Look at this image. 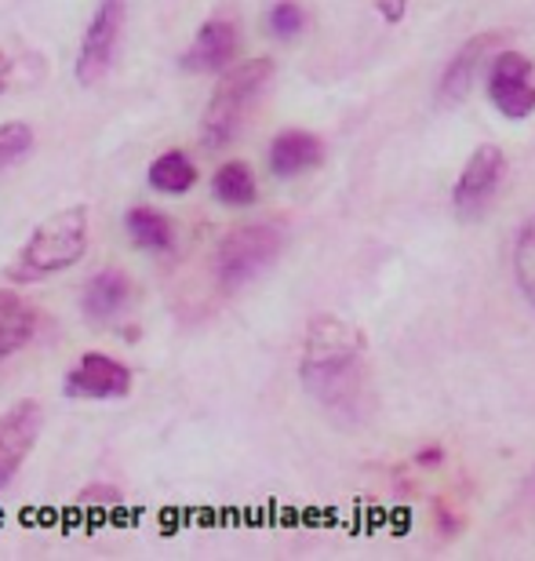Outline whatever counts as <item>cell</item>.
Listing matches in <instances>:
<instances>
[{
    "mask_svg": "<svg viewBox=\"0 0 535 561\" xmlns=\"http://www.w3.org/2000/svg\"><path fill=\"white\" fill-rule=\"evenodd\" d=\"M274 77V62L270 59H252L241 66H230L226 73L219 77L216 92H211V103L205 110V146L208 150H222L237 139V131L248 121L252 106L259 103L263 88L270 84Z\"/></svg>",
    "mask_w": 535,
    "mask_h": 561,
    "instance_id": "obj_3",
    "label": "cell"
},
{
    "mask_svg": "<svg viewBox=\"0 0 535 561\" xmlns=\"http://www.w3.org/2000/svg\"><path fill=\"white\" fill-rule=\"evenodd\" d=\"M488 95H492L496 110L510 121L528 117L535 110V81L532 62L517 51H503L488 70Z\"/></svg>",
    "mask_w": 535,
    "mask_h": 561,
    "instance_id": "obj_7",
    "label": "cell"
},
{
    "mask_svg": "<svg viewBox=\"0 0 535 561\" xmlns=\"http://www.w3.org/2000/svg\"><path fill=\"white\" fill-rule=\"evenodd\" d=\"M237 22L230 15H211L205 26L197 30L194 44L183 51V66L186 73H222L226 66L233 62V55H237Z\"/></svg>",
    "mask_w": 535,
    "mask_h": 561,
    "instance_id": "obj_10",
    "label": "cell"
},
{
    "mask_svg": "<svg viewBox=\"0 0 535 561\" xmlns=\"http://www.w3.org/2000/svg\"><path fill=\"white\" fill-rule=\"evenodd\" d=\"M8 77H11V62L4 59V51H0V95H4V88H8Z\"/></svg>",
    "mask_w": 535,
    "mask_h": 561,
    "instance_id": "obj_23",
    "label": "cell"
},
{
    "mask_svg": "<svg viewBox=\"0 0 535 561\" xmlns=\"http://www.w3.org/2000/svg\"><path fill=\"white\" fill-rule=\"evenodd\" d=\"M44 426V409L37 401H19L0 416V489L11 485V478L19 474V467L26 463L33 445L40 437Z\"/></svg>",
    "mask_w": 535,
    "mask_h": 561,
    "instance_id": "obj_6",
    "label": "cell"
},
{
    "mask_svg": "<svg viewBox=\"0 0 535 561\" xmlns=\"http://www.w3.org/2000/svg\"><path fill=\"white\" fill-rule=\"evenodd\" d=\"M147 179L158 194H186V190H194V183H197V164L189 161V153L168 150L150 164Z\"/></svg>",
    "mask_w": 535,
    "mask_h": 561,
    "instance_id": "obj_16",
    "label": "cell"
},
{
    "mask_svg": "<svg viewBox=\"0 0 535 561\" xmlns=\"http://www.w3.org/2000/svg\"><path fill=\"white\" fill-rule=\"evenodd\" d=\"M284 249V233L274 222H252V227L230 230L216 249V277L219 288L237 291L248 285L252 277H259Z\"/></svg>",
    "mask_w": 535,
    "mask_h": 561,
    "instance_id": "obj_4",
    "label": "cell"
},
{
    "mask_svg": "<svg viewBox=\"0 0 535 561\" xmlns=\"http://www.w3.org/2000/svg\"><path fill=\"white\" fill-rule=\"evenodd\" d=\"M125 227H128V238L136 241L139 249L158 252V255L175 249V227L161 216V211H153V208H131L128 216H125Z\"/></svg>",
    "mask_w": 535,
    "mask_h": 561,
    "instance_id": "obj_15",
    "label": "cell"
},
{
    "mask_svg": "<svg viewBox=\"0 0 535 561\" xmlns=\"http://www.w3.org/2000/svg\"><path fill=\"white\" fill-rule=\"evenodd\" d=\"M128 390H131V368L114 362V357L103 351L81 354V362L66 376V394L70 398L109 401V398H125Z\"/></svg>",
    "mask_w": 535,
    "mask_h": 561,
    "instance_id": "obj_8",
    "label": "cell"
},
{
    "mask_svg": "<svg viewBox=\"0 0 535 561\" xmlns=\"http://www.w3.org/2000/svg\"><path fill=\"white\" fill-rule=\"evenodd\" d=\"M299 376L310 398L336 420L361 423L372 409V368L364 335L336 313H317L306 329Z\"/></svg>",
    "mask_w": 535,
    "mask_h": 561,
    "instance_id": "obj_1",
    "label": "cell"
},
{
    "mask_svg": "<svg viewBox=\"0 0 535 561\" xmlns=\"http://www.w3.org/2000/svg\"><path fill=\"white\" fill-rule=\"evenodd\" d=\"M514 274H517V285L525 291V299L535 307V219H528L525 227L517 233V244H514Z\"/></svg>",
    "mask_w": 535,
    "mask_h": 561,
    "instance_id": "obj_18",
    "label": "cell"
},
{
    "mask_svg": "<svg viewBox=\"0 0 535 561\" xmlns=\"http://www.w3.org/2000/svg\"><path fill=\"white\" fill-rule=\"evenodd\" d=\"M37 332V310L19 291L0 288V362L22 351Z\"/></svg>",
    "mask_w": 535,
    "mask_h": 561,
    "instance_id": "obj_12",
    "label": "cell"
},
{
    "mask_svg": "<svg viewBox=\"0 0 535 561\" xmlns=\"http://www.w3.org/2000/svg\"><path fill=\"white\" fill-rule=\"evenodd\" d=\"M317 164H321V139H314L310 131H281L270 146V168L277 179L303 175Z\"/></svg>",
    "mask_w": 535,
    "mask_h": 561,
    "instance_id": "obj_13",
    "label": "cell"
},
{
    "mask_svg": "<svg viewBox=\"0 0 535 561\" xmlns=\"http://www.w3.org/2000/svg\"><path fill=\"white\" fill-rule=\"evenodd\" d=\"M492 44H496V33H485V37L466 41L463 48H460V55H455V59L444 66L441 95L449 99V103H460V99L474 88V77H477V70H481V62H485V55H488Z\"/></svg>",
    "mask_w": 535,
    "mask_h": 561,
    "instance_id": "obj_14",
    "label": "cell"
},
{
    "mask_svg": "<svg viewBox=\"0 0 535 561\" xmlns=\"http://www.w3.org/2000/svg\"><path fill=\"white\" fill-rule=\"evenodd\" d=\"M503 172H507V161L496 146H481L470 161H466L460 183H455V211L466 219L481 216L488 208V201L496 197L499 183H503Z\"/></svg>",
    "mask_w": 535,
    "mask_h": 561,
    "instance_id": "obj_9",
    "label": "cell"
},
{
    "mask_svg": "<svg viewBox=\"0 0 535 561\" xmlns=\"http://www.w3.org/2000/svg\"><path fill=\"white\" fill-rule=\"evenodd\" d=\"M266 26H270L274 37H299V30L306 26V15L303 8L292 4V0H281V4L270 8V15H266Z\"/></svg>",
    "mask_w": 535,
    "mask_h": 561,
    "instance_id": "obj_20",
    "label": "cell"
},
{
    "mask_svg": "<svg viewBox=\"0 0 535 561\" xmlns=\"http://www.w3.org/2000/svg\"><path fill=\"white\" fill-rule=\"evenodd\" d=\"M128 299H131V277L125 271H117V266H109V271H98L84 285L81 307L92 321H114L128 307Z\"/></svg>",
    "mask_w": 535,
    "mask_h": 561,
    "instance_id": "obj_11",
    "label": "cell"
},
{
    "mask_svg": "<svg viewBox=\"0 0 535 561\" xmlns=\"http://www.w3.org/2000/svg\"><path fill=\"white\" fill-rule=\"evenodd\" d=\"M400 11H405V0H383V15L386 19H400Z\"/></svg>",
    "mask_w": 535,
    "mask_h": 561,
    "instance_id": "obj_22",
    "label": "cell"
},
{
    "mask_svg": "<svg viewBox=\"0 0 535 561\" xmlns=\"http://www.w3.org/2000/svg\"><path fill=\"white\" fill-rule=\"evenodd\" d=\"M88 252V208L73 205L55 211L30 233V241L22 244V252L11 260L8 277L11 280H44L51 274L70 271L73 263H81Z\"/></svg>",
    "mask_w": 535,
    "mask_h": 561,
    "instance_id": "obj_2",
    "label": "cell"
},
{
    "mask_svg": "<svg viewBox=\"0 0 535 561\" xmlns=\"http://www.w3.org/2000/svg\"><path fill=\"white\" fill-rule=\"evenodd\" d=\"M33 150V128L26 121H4L0 125V172L15 168Z\"/></svg>",
    "mask_w": 535,
    "mask_h": 561,
    "instance_id": "obj_19",
    "label": "cell"
},
{
    "mask_svg": "<svg viewBox=\"0 0 535 561\" xmlns=\"http://www.w3.org/2000/svg\"><path fill=\"white\" fill-rule=\"evenodd\" d=\"M211 194L230 208H248V205H255V197H259V186H255V175L248 164L226 161L216 172V179H211Z\"/></svg>",
    "mask_w": 535,
    "mask_h": 561,
    "instance_id": "obj_17",
    "label": "cell"
},
{
    "mask_svg": "<svg viewBox=\"0 0 535 561\" xmlns=\"http://www.w3.org/2000/svg\"><path fill=\"white\" fill-rule=\"evenodd\" d=\"M120 492L117 489H109V485H92V489H84L81 496H77V511H84V514H95V518H106L109 511H117L120 507Z\"/></svg>",
    "mask_w": 535,
    "mask_h": 561,
    "instance_id": "obj_21",
    "label": "cell"
},
{
    "mask_svg": "<svg viewBox=\"0 0 535 561\" xmlns=\"http://www.w3.org/2000/svg\"><path fill=\"white\" fill-rule=\"evenodd\" d=\"M125 19H128L125 0H98L95 15L84 30L81 51H77V81L81 84H98L114 70L120 37H125Z\"/></svg>",
    "mask_w": 535,
    "mask_h": 561,
    "instance_id": "obj_5",
    "label": "cell"
}]
</instances>
